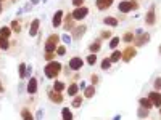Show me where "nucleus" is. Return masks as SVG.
I'll return each mask as SVG.
<instances>
[{
	"label": "nucleus",
	"instance_id": "21",
	"mask_svg": "<svg viewBox=\"0 0 161 120\" xmlns=\"http://www.w3.org/2000/svg\"><path fill=\"white\" fill-rule=\"evenodd\" d=\"M21 115H23V120H34L32 114H31L27 109H23V111H21Z\"/></svg>",
	"mask_w": 161,
	"mask_h": 120
},
{
	"label": "nucleus",
	"instance_id": "3",
	"mask_svg": "<svg viewBox=\"0 0 161 120\" xmlns=\"http://www.w3.org/2000/svg\"><path fill=\"white\" fill-rule=\"evenodd\" d=\"M87 13H89V8H85V6H77L73 11V18L79 21V19H84L85 16H87Z\"/></svg>",
	"mask_w": 161,
	"mask_h": 120
},
{
	"label": "nucleus",
	"instance_id": "5",
	"mask_svg": "<svg viewBox=\"0 0 161 120\" xmlns=\"http://www.w3.org/2000/svg\"><path fill=\"white\" fill-rule=\"evenodd\" d=\"M148 99L152 101L153 106H156V107L161 106V95L158 93V91H152V93L148 95Z\"/></svg>",
	"mask_w": 161,
	"mask_h": 120
},
{
	"label": "nucleus",
	"instance_id": "29",
	"mask_svg": "<svg viewBox=\"0 0 161 120\" xmlns=\"http://www.w3.org/2000/svg\"><path fill=\"white\" fill-rule=\"evenodd\" d=\"M118 43H119V37H114V39H111V42H109V48H113V50H114V48L118 47Z\"/></svg>",
	"mask_w": 161,
	"mask_h": 120
},
{
	"label": "nucleus",
	"instance_id": "15",
	"mask_svg": "<svg viewBox=\"0 0 161 120\" xmlns=\"http://www.w3.org/2000/svg\"><path fill=\"white\" fill-rule=\"evenodd\" d=\"M148 40H150V35H148V34H143L142 37H139V39L135 40V45L140 47V45H143V43H147Z\"/></svg>",
	"mask_w": 161,
	"mask_h": 120
},
{
	"label": "nucleus",
	"instance_id": "34",
	"mask_svg": "<svg viewBox=\"0 0 161 120\" xmlns=\"http://www.w3.org/2000/svg\"><path fill=\"white\" fill-rule=\"evenodd\" d=\"M131 40H134V35H132L131 32H127V34L124 35V42H131Z\"/></svg>",
	"mask_w": 161,
	"mask_h": 120
},
{
	"label": "nucleus",
	"instance_id": "12",
	"mask_svg": "<svg viewBox=\"0 0 161 120\" xmlns=\"http://www.w3.org/2000/svg\"><path fill=\"white\" fill-rule=\"evenodd\" d=\"M49 96H50V99H52L53 102H61V101H63V96L58 93V91H55V90H53V91H50Z\"/></svg>",
	"mask_w": 161,
	"mask_h": 120
},
{
	"label": "nucleus",
	"instance_id": "25",
	"mask_svg": "<svg viewBox=\"0 0 161 120\" xmlns=\"http://www.w3.org/2000/svg\"><path fill=\"white\" fill-rule=\"evenodd\" d=\"M109 66H111V59H109V58H105L103 63H102V69L107 71V69H109Z\"/></svg>",
	"mask_w": 161,
	"mask_h": 120
},
{
	"label": "nucleus",
	"instance_id": "10",
	"mask_svg": "<svg viewBox=\"0 0 161 120\" xmlns=\"http://www.w3.org/2000/svg\"><path fill=\"white\" fill-rule=\"evenodd\" d=\"M37 91V78H31L29 80V83H27V93H31V95H34Z\"/></svg>",
	"mask_w": 161,
	"mask_h": 120
},
{
	"label": "nucleus",
	"instance_id": "13",
	"mask_svg": "<svg viewBox=\"0 0 161 120\" xmlns=\"http://www.w3.org/2000/svg\"><path fill=\"white\" fill-rule=\"evenodd\" d=\"M84 32H85V26H77L76 29L73 30V34H74V39H81V37L84 35Z\"/></svg>",
	"mask_w": 161,
	"mask_h": 120
},
{
	"label": "nucleus",
	"instance_id": "24",
	"mask_svg": "<svg viewBox=\"0 0 161 120\" xmlns=\"http://www.w3.org/2000/svg\"><path fill=\"white\" fill-rule=\"evenodd\" d=\"M53 90L58 91V93H60V91H63V90H64V83H63V82H55Z\"/></svg>",
	"mask_w": 161,
	"mask_h": 120
},
{
	"label": "nucleus",
	"instance_id": "26",
	"mask_svg": "<svg viewBox=\"0 0 161 120\" xmlns=\"http://www.w3.org/2000/svg\"><path fill=\"white\" fill-rule=\"evenodd\" d=\"M95 63H97V56H95V54H89V56H87V64L94 66Z\"/></svg>",
	"mask_w": 161,
	"mask_h": 120
},
{
	"label": "nucleus",
	"instance_id": "14",
	"mask_svg": "<svg viewBox=\"0 0 161 120\" xmlns=\"http://www.w3.org/2000/svg\"><path fill=\"white\" fill-rule=\"evenodd\" d=\"M111 3H113V0H97V6L100 10H107Z\"/></svg>",
	"mask_w": 161,
	"mask_h": 120
},
{
	"label": "nucleus",
	"instance_id": "19",
	"mask_svg": "<svg viewBox=\"0 0 161 120\" xmlns=\"http://www.w3.org/2000/svg\"><path fill=\"white\" fill-rule=\"evenodd\" d=\"M121 58H122L121 51H113V54H111V58H109V59H111V63H118Z\"/></svg>",
	"mask_w": 161,
	"mask_h": 120
},
{
	"label": "nucleus",
	"instance_id": "23",
	"mask_svg": "<svg viewBox=\"0 0 161 120\" xmlns=\"http://www.w3.org/2000/svg\"><path fill=\"white\" fill-rule=\"evenodd\" d=\"M77 90H79V87H77V85H69V88H68V95H69V96H74V95H76L77 93Z\"/></svg>",
	"mask_w": 161,
	"mask_h": 120
},
{
	"label": "nucleus",
	"instance_id": "37",
	"mask_svg": "<svg viewBox=\"0 0 161 120\" xmlns=\"http://www.w3.org/2000/svg\"><path fill=\"white\" fill-rule=\"evenodd\" d=\"M148 115V112H147V109L143 111V109H140V112H139V117H147Z\"/></svg>",
	"mask_w": 161,
	"mask_h": 120
},
{
	"label": "nucleus",
	"instance_id": "31",
	"mask_svg": "<svg viewBox=\"0 0 161 120\" xmlns=\"http://www.w3.org/2000/svg\"><path fill=\"white\" fill-rule=\"evenodd\" d=\"M19 77H26V64H21L19 66Z\"/></svg>",
	"mask_w": 161,
	"mask_h": 120
},
{
	"label": "nucleus",
	"instance_id": "30",
	"mask_svg": "<svg viewBox=\"0 0 161 120\" xmlns=\"http://www.w3.org/2000/svg\"><path fill=\"white\" fill-rule=\"evenodd\" d=\"M81 104H82V98H81V96L74 98V101H73V107H79Z\"/></svg>",
	"mask_w": 161,
	"mask_h": 120
},
{
	"label": "nucleus",
	"instance_id": "18",
	"mask_svg": "<svg viewBox=\"0 0 161 120\" xmlns=\"http://www.w3.org/2000/svg\"><path fill=\"white\" fill-rule=\"evenodd\" d=\"M103 23H105V24H108V26H111V27L118 26V19L113 18V16H108V18H105V19H103Z\"/></svg>",
	"mask_w": 161,
	"mask_h": 120
},
{
	"label": "nucleus",
	"instance_id": "38",
	"mask_svg": "<svg viewBox=\"0 0 161 120\" xmlns=\"http://www.w3.org/2000/svg\"><path fill=\"white\" fill-rule=\"evenodd\" d=\"M102 37H103V39H109V37H111V32H102Z\"/></svg>",
	"mask_w": 161,
	"mask_h": 120
},
{
	"label": "nucleus",
	"instance_id": "11",
	"mask_svg": "<svg viewBox=\"0 0 161 120\" xmlns=\"http://www.w3.org/2000/svg\"><path fill=\"white\" fill-rule=\"evenodd\" d=\"M39 19H34L32 23H31V27H29V35L31 37H34V35H37V30H39Z\"/></svg>",
	"mask_w": 161,
	"mask_h": 120
},
{
	"label": "nucleus",
	"instance_id": "9",
	"mask_svg": "<svg viewBox=\"0 0 161 120\" xmlns=\"http://www.w3.org/2000/svg\"><path fill=\"white\" fill-rule=\"evenodd\" d=\"M135 53H137L135 48L127 47V48H126V51H124V54H122V59H124V61H129L132 56H135Z\"/></svg>",
	"mask_w": 161,
	"mask_h": 120
},
{
	"label": "nucleus",
	"instance_id": "17",
	"mask_svg": "<svg viewBox=\"0 0 161 120\" xmlns=\"http://www.w3.org/2000/svg\"><path fill=\"white\" fill-rule=\"evenodd\" d=\"M10 34H11V29H10V27H2V29H0V39H8Z\"/></svg>",
	"mask_w": 161,
	"mask_h": 120
},
{
	"label": "nucleus",
	"instance_id": "7",
	"mask_svg": "<svg viewBox=\"0 0 161 120\" xmlns=\"http://www.w3.org/2000/svg\"><path fill=\"white\" fill-rule=\"evenodd\" d=\"M145 23L148 24V26H153V24H155V6H152V8L148 10V13H147V16H145Z\"/></svg>",
	"mask_w": 161,
	"mask_h": 120
},
{
	"label": "nucleus",
	"instance_id": "39",
	"mask_svg": "<svg viewBox=\"0 0 161 120\" xmlns=\"http://www.w3.org/2000/svg\"><path fill=\"white\" fill-rule=\"evenodd\" d=\"M63 40H64V42H68V43H69V42H71V37H69V35H64V37H63Z\"/></svg>",
	"mask_w": 161,
	"mask_h": 120
},
{
	"label": "nucleus",
	"instance_id": "40",
	"mask_svg": "<svg viewBox=\"0 0 161 120\" xmlns=\"http://www.w3.org/2000/svg\"><path fill=\"white\" fill-rule=\"evenodd\" d=\"M31 2H32L34 5H36V3H39V0H31Z\"/></svg>",
	"mask_w": 161,
	"mask_h": 120
},
{
	"label": "nucleus",
	"instance_id": "16",
	"mask_svg": "<svg viewBox=\"0 0 161 120\" xmlns=\"http://www.w3.org/2000/svg\"><path fill=\"white\" fill-rule=\"evenodd\" d=\"M61 115H63V120H73V112H71L68 107H63Z\"/></svg>",
	"mask_w": 161,
	"mask_h": 120
},
{
	"label": "nucleus",
	"instance_id": "1",
	"mask_svg": "<svg viewBox=\"0 0 161 120\" xmlns=\"http://www.w3.org/2000/svg\"><path fill=\"white\" fill-rule=\"evenodd\" d=\"M60 71H61V64L60 63H55V61L49 63L45 66V69H44V72H45V75L49 78H55L58 74H60Z\"/></svg>",
	"mask_w": 161,
	"mask_h": 120
},
{
	"label": "nucleus",
	"instance_id": "41",
	"mask_svg": "<svg viewBox=\"0 0 161 120\" xmlns=\"http://www.w3.org/2000/svg\"><path fill=\"white\" fill-rule=\"evenodd\" d=\"M2 90H3V87H2V85H0V91H2Z\"/></svg>",
	"mask_w": 161,
	"mask_h": 120
},
{
	"label": "nucleus",
	"instance_id": "27",
	"mask_svg": "<svg viewBox=\"0 0 161 120\" xmlns=\"http://www.w3.org/2000/svg\"><path fill=\"white\" fill-rule=\"evenodd\" d=\"M8 39H0V48L2 50H8Z\"/></svg>",
	"mask_w": 161,
	"mask_h": 120
},
{
	"label": "nucleus",
	"instance_id": "42",
	"mask_svg": "<svg viewBox=\"0 0 161 120\" xmlns=\"http://www.w3.org/2000/svg\"><path fill=\"white\" fill-rule=\"evenodd\" d=\"M0 11H2V5H0Z\"/></svg>",
	"mask_w": 161,
	"mask_h": 120
},
{
	"label": "nucleus",
	"instance_id": "20",
	"mask_svg": "<svg viewBox=\"0 0 161 120\" xmlns=\"http://www.w3.org/2000/svg\"><path fill=\"white\" fill-rule=\"evenodd\" d=\"M89 50L92 51V53H97L98 50H100V42H94V43H90V45H89Z\"/></svg>",
	"mask_w": 161,
	"mask_h": 120
},
{
	"label": "nucleus",
	"instance_id": "33",
	"mask_svg": "<svg viewBox=\"0 0 161 120\" xmlns=\"http://www.w3.org/2000/svg\"><path fill=\"white\" fill-rule=\"evenodd\" d=\"M11 29L15 30V32H19V23L18 21H13L11 23Z\"/></svg>",
	"mask_w": 161,
	"mask_h": 120
},
{
	"label": "nucleus",
	"instance_id": "35",
	"mask_svg": "<svg viewBox=\"0 0 161 120\" xmlns=\"http://www.w3.org/2000/svg\"><path fill=\"white\" fill-rule=\"evenodd\" d=\"M155 88H156V90H160V88H161V78L160 77L155 80Z\"/></svg>",
	"mask_w": 161,
	"mask_h": 120
},
{
	"label": "nucleus",
	"instance_id": "6",
	"mask_svg": "<svg viewBox=\"0 0 161 120\" xmlns=\"http://www.w3.org/2000/svg\"><path fill=\"white\" fill-rule=\"evenodd\" d=\"M82 64H84V63H82V59H81V58L74 56L73 59L69 61V69H73V71H79L81 67H82Z\"/></svg>",
	"mask_w": 161,
	"mask_h": 120
},
{
	"label": "nucleus",
	"instance_id": "36",
	"mask_svg": "<svg viewBox=\"0 0 161 120\" xmlns=\"http://www.w3.org/2000/svg\"><path fill=\"white\" fill-rule=\"evenodd\" d=\"M82 3H84V0H73V5L76 6V8H77V6H81Z\"/></svg>",
	"mask_w": 161,
	"mask_h": 120
},
{
	"label": "nucleus",
	"instance_id": "28",
	"mask_svg": "<svg viewBox=\"0 0 161 120\" xmlns=\"http://www.w3.org/2000/svg\"><path fill=\"white\" fill-rule=\"evenodd\" d=\"M94 95H95V88L94 87H89L87 90H85V98H92Z\"/></svg>",
	"mask_w": 161,
	"mask_h": 120
},
{
	"label": "nucleus",
	"instance_id": "22",
	"mask_svg": "<svg viewBox=\"0 0 161 120\" xmlns=\"http://www.w3.org/2000/svg\"><path fill=\"white\" fill-rule=\"evenodd\" d=\"M140 106H142V107H145V109H150L153 104H152V101H150V99L142 98V99H140Z\"/></svg>",
	"mask_w": 161,
	"mask_h": 120
},
{
	"label": "nucleus",
	"instance_id": "32",
	"mask_svg": "<svg viewBox=\"0 0 161 120\" xmlns=\"http://www.w3.org/2000/svg\"><path fill=\"white\" fill-rule=\"evenodd\" d=\"M64 53H66V48H64L63 45H61V47H57V54H60V56H63Z\"/></svg>",
	"mask_w": 161,
	"mask_h": 120
},
{
	"label": "nucleus",
	"instance_id": "8",
	"mask_svg": "<svg viewBox=\"0 0 161 120\" xmlns=\"http://www.w3.org/2000/svg\"><path fill=\"white\" fill-rule=\"evenodd\" d=\"M61 19H63V11H61V10H58V11L53 15V19H52L53 27H58V26H60V24H61Z\"/></svg>",
	"mask_w": 161,
	"mask_h": 120
},
{
	"label": "nucleus",
	"instance_id": "4",
	"mask_svg": "<svg viewBox=\"0 0 161 120\" xmlns=\"http://www.w3.org/2000/svg\"><path fill=\"white\" fill-rule=\"evenodd\" d=\"M132 8H135V3L129 2V0H124V2H121L118 5V10L121 13H129V11H132Z\"/></svg>",
	"mask_w": 161,
	"mask_h": 120
},
{
	"label": "nucleus",
	"instance_id": "2",
	"mask_svg": "<svg viewBox=\"0 0 161 120\" xmlns=\"http://www.w3.org/2000/svg\"><path fill=\"white\" fill-rule=\"evenodd\" d=\"M58 40H60V37H58V35H50L49 37V40H47V43H45V51H47V53H52V51H55Z\"/></svg>",
	"mask_w": 161,
	"mask_h": 120
}]
</instances>
